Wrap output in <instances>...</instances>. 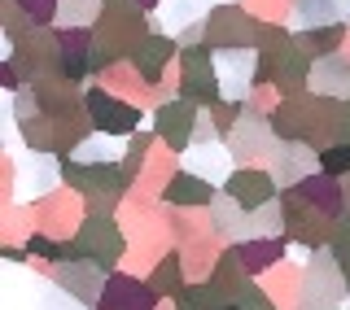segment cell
Returning <instances> with one entry per match:
<instances>
[{
  "label": "cell",
  "mask_w": 350,
  "mask_h": 310,
  "mask_svg": "<svg viewBox=\"0 0 350 310\" xmlns=\"http://www.w3.org/2000/svg\"><path fill=\"white\" fill-rule=\"evenodd\" d=\"M324 171H333V175H337V171H350V149H346V145L328 149V153H324Z\"/></svg>",
  "instance_id": "6"
},
{
  "label": "cell",
  "mask_w": 350,
  "mask_h": 310,
  "mask_svg": "<svg viewBox=\"0 0 350 310\" xmlns=\"http://www.w3.org/2000/svg\"><path fill=\"white\" fill-rule=\"evenodd\" d=\"M167 197H171V201H180V206H202V201H211V184H206L202 180V175H180V180H175L171 188H167Z\"/></svg>",
  "instance_id": "2"
},
{
  "label": "cell",
  "mask_w": 350,
  "mask_h": 310,
  "mask_svg": "<svg viewBox=\"0 0 350 310\" xmlns=\"http://www.w3.org/2000/svg\"><path fill=\"white\" fill-rule=\"evenodd\" d=\"M228 193H232V201L245 210H262L271 206V184L262 180V175H232V184H228Z\"/></svg>",
  "instance_id": "1"
},
{
  "label": "cell",
  "mask_w": 350,
  "mask_h": 310,
  "mask_svg": "<svg viewBox=\"0 0 350 310\" xmlns=\"http://www.w3.org/2000/svg\"><path fill=\"white\" fill-rule=\"evenodd\" d=\"M189 171L193 175H206V171H211V180H224V175H228V153L219 149V145H202V149L189 153Z\"/></svg>",
  "instance_id": "4"
},
{
  "label": "cell",
  "mask_w": 350,
  "mask_h": 310,
  "mask_svg": "<svg viewBox=\"0 0 350 310\" xmlns=\"http://www.w3.org/2000/svg\"><path fill=\"white\" fill-rule=\"evenodd\" d=\"M92 114L101 118V127H109V131H123V127L136 123V114L123 109V105H114L109 96H92Z\"/></svg>",
  "instance_id": "5"
},
{
  "label": "cell",
  "mask_w": 350,
  "mask_h": 310,
  "mask_svg": "<svg viewBox=\"0 0 350 310\" xmlns=\"http://www.w3.org/2000/svg\"><path fill=\"white\" fill-rule=\"evenodd\" d=\"M158 127L171 145H184V140H189V127H193V109L189 105H167L158 114Z\"/></svg>",
  "instance_id": "3"
}]
</instances>
